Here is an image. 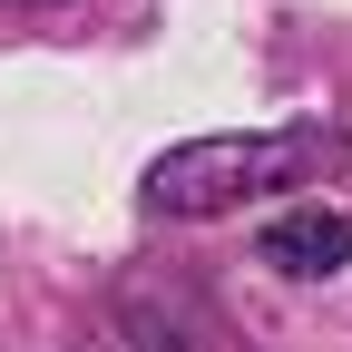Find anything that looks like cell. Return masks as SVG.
I'll use <instances>...</instances> for the list:
<instances>
[{
    "label": "cell",
    "mask_w": 352,
    "mask_h": 352,
    "mask_svg": "<svg viewBox=\"0 0 352 352\" xmlns=\"http://www.w3.org/2000/svg\"><path fill=\"white\" fill-rule=\"evenodd\" d=\"M333 157V138L323 127H245V138H186V147H166L157 166H147V206L157 215H235V206H254V196H284V186H303Z\"/></svg>",
    "instance_id": "obj_1"
},
{
    "label": "cell",
    "mask_w": 352,
    "mask_h": 352,
    "mask_svg": "<svg viewBox=\"0 0 352 352\" xmlns=\"http://www.w3.org/2000/svg\"><path fill=\"white\" fill-rule=\"evenodd\" d=\"M264 264L294 274V284L342 274V264H352V215H333V206H294V215H274V226H264Z\"/></svg>",
    "instance_id": "obj_2"
}]
</instances>
